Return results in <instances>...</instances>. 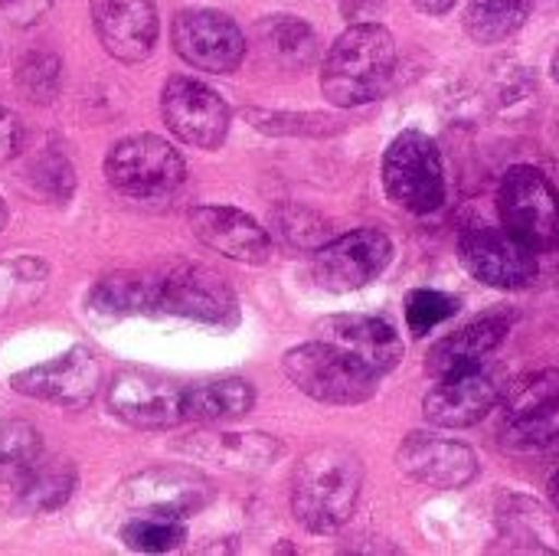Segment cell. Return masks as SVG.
Returning a JSON list of instances; mask_svg holds the SVG:
<instances>
[{
	"label": "cell",
	"mask_w": 559,
	"mask_h": 556,
	"mask_svg": "<svg viewBox=\"0 0 559 556\" xmlns=\"http://www.w3.org/2000/svg\"><path fill=\"white\" fill-rule=\"evenodd\" d=\"M360 456L347 446H318L298 462L292 478L295 521L311 534H334L350 521L360 501Z\"/></svg>",
	"instance_id": "6da1fadb"
},
{
	"label": "cell",
	"mask_w": 559,
	"mask_h": 556,
	"mask_svg": "<svg viewBox=\"0 0 559 556\" xmlns=\"http://www.w3.org/2000/svg\"><path fill=\"white\" fill-rule=\"evenodd\" d=\"M396 69L393 33L380 23H354L337 36L321 69V92L337 108L377 102Z\"/></svg>",
	"instance_id": "7a4b0ae2"
},
{
	"label": "cell",
	"mask_w": 559,
	"mask_h": 556,
	"mask_svg": "<svg viewBox=\"0 0 559 556\" xmlns=\"http://www.w3.org/2000/svg\"><path fill=\"white\" fill-rule=\"evenodd\" d=\"M285 377L311 400L328 406H357L377 393V374L350 360L328 341H311L292 347L282 360Z\"/></svg>",
	"instance_id": "3957f363"
},
{
	"label": "cell",
	"mask_w": 559,
	"mask_h": 556,
	"mask_svg": "<svg viewBox=\"0 0 559 556\" xmlns=\"http://www.w3.org/2000/svg\"><path fill=\"white\" fill-rule=\"evenodd\" d=\"M108 184L131 200H164L187 180L180 151L157 134H131L111 144L105 157Z\"/></svg>",
	"instance_id": "277c9868"
},
{
	"label": "cell",
	"mask_w": 559,
	"mask_h": 556,
	"mask_svg": "<svg viewBox=\"0 0 559 556\" xmlns=\"http://www.w3.org/2000/svg\"><path fill=\"white\" fill-rule=\"evenodd\" d=\"M498 213L504 229L534 252L559 249V190L540 167L518 164L504 174L498 187Z\"/></svg>",
	"instance_id": "5b68a950"
},
{
	"label": "cell",
	"mask_w": 559,
	"mask_h": 556,
	"mask_svg": "<svg viewBox=\"0 0 559 556\" xmlns=\"http://www.w3.org/2000/svg\"><path fill=\"white\" fill-rule=\"evenodd\" d=\"M386 197L409 213H436L445 203V167L439 144L423 131H403L393 138L383 157Z\"/></svg>",
	"instance_id": "8992f818"
},
{
	"label": "cell",
	"mask_w": 559,
	"mask_h": 556,
	"mask_svg": "<svg viewBox=\"0 0 559 556\" xmlns=\"http://www.w3.org/2000/svg\"><path fill=\"white\" fill-rule=\"evenodd\" d=\"M154 282H157V315H174L213 328H233L239 321L236 292L219 272L200 262H180L160 269L154 272Z\"/></svg>",
	"instance_id": "52a82bcc"
},
{
	"label": "cell",
	"mask_w": 559,
	"mask_h": 556,
	"mask_svg": "<svg viewBox=\"0 0 559 556\" xmlns=\"http://www.w3.org/2000/svg\"><path fill=\"white\" fill-rule=\"evenodd\" d=\"M393 262V239L383 229H354L314 249L311 275L324 292H357Z\"/></svg>",
	"instance_id": "ba28073f"
},
{
	"label": "cell",
	"mask_w": 559,
	"mask_h": 556,
	"mask_svg": "<svg viewBox=\"0 0 559 556\" xmlns=\"http://www.w3.org/2000/svg\"><path fill=\"white\" fill-rule=\"evenodd\" d=\"M160 115L167 128L190 147L213 151L229 134V105L200 79L174 75L160 92Z\"/></svg>",
	"instance_id": "9c48e42d"
},
{
	"label": "cell",
	"mask_w": 559,
	"mask_h": 556,
	"mask_svg": "<svg viewBox=\"0 0 559 556\" xmlns=\"http://www.w3.org/2000/svg\"><path fill=\"white\" fill-rule=\"evenodd\" d=\"M462 265L485 285L518 292L537 279V252L514 233L495 226H472L459 236Z\"/></svg>",
	"instance_id": "30bf717a"
},
{
	"label": "cell",
	"mask_w": 559,
	"mask_h": 556,
	"mask_svg": "<svg viewBox=\"0 0 559 556\" xmlns=\"http://www.w3.org/2000/svg\"><path fill=\"white\" fill-rule=\"evenodd\" d=\"M174 49L193 69H206L216 75L236 72L246 59V36L233 16L219 10H180L174 16Z\"/></svg>",
	"instance_id": "8fae6325"
},
{
	"label": "cell",
	"mask_w": 559,
	"mask_h": 556,
	"mask_svg": "<svg viewBox=\"0 0 559 556\" xmlns=\"http://www.w3.org/2000/svg\"><path fill=\"white\" fill-rule=\"evenodd\" d=\"M105 403L115 419L134 429H170L183 423V390L147 370H121L105 387Z\"/></svg>",
	"instance_id": "7c38bea8"
},
{
	"label": "cell",
	"mask_w": 559,
	"mask_h": 556,
	"mask_svg": "<svg viewBox=\"0 0 559 556\" xmlns=\"http://www.w3.org/2000/svg\"><path fill=\"white\" fill-rule=\"evenodd\" d=\"M10 387L23 397L56 403L66 410L88 406L102 390V367L88 347H72L46 364H36L10 380Z\"/></svg>",
	"instance_id": "4fadbf2b"
},
{
	"label": "cell",
	"mask_w": 559,
	"mask_h": 556,
	"mask_svg": "<svg viewBox=\"0 0 559 556\" xmlns=\"http://www.w3.org/2000/svg\"><path fill=\"white\" fill-rule=\"evenodd\" d=\"M213 501V485L183 465H164V469H147L124 485V505L154 514V518H170L183 521L203 511Z\"/></svg>",
	"instance_id": "5bb4252c"
},
{
	"label": "cell",
	"mask_w": 559,
	"mask_h": 556,
	"mask_svg": "<svg viewBox=\"0 0 559 556\" xmlns=\"http://www.w3.org/2000/svg\"><path fill=\"white\" fill-rule=\"evenodd\" d=\"M504 446L547 449L559 439V367L524 380L504 410Z\"/></svg>",
	"instance_id": "9a60e30c"
},
{
	"label": "cell",
	"mask_w": 559,
	"mask_h": 556,
	"mask_svg": "<svg viewBox=\"0 0 559 556\" xmlns=\"http://www.w3.org/2000/svg\"><path fill=\"white\" fill-rule=\"evenodd\" d=\"M190 229L206 249L242 265H265L272 256V236L265 226L236 206H193Z\"/></svg>",
	"instance_id": "2e32d148"
},
{
	"label": "cell",
	"mask_w": 559,
	"mask_h": 556,
	"mask_svg": "<svg viewBox=\"0 0 559 556\" xmlns=\"http://www.w3.org/2000/svg\"><path fill=\"white\" fill-rule=\"evenodd\" d=\"M318 334L377 377L390 374L403 360V341L396 328L373 315H331L318 321Z\"/></svg>",
	"instance_id": "e0dca14e"
},
{
	"label": "cell",
	"mask_w": 559,
	"mask_h": 556,
	"mask_svg": "<svg viewBox=\"0 0 559 556\" xmlns=\"http://www.w3.org/2000/svg\"><path fill=\"white\" fill-rule=\"evenodd\" d=\"M396 462L403 475L426 488H465L478 475V456L455 439H439L426 433L406 436V442L396 452Z\"/></svg>",
	"instance_id": "ac0fdd59"
},
{
	"label": "cell",
	"mask_w": 559,
	"mask_h": 556,
	"mask_svg": "<svg viewBox=\"0 0 559 556\" xmlns=\"http://www.w3.org/2000/svg\"><path fill=\"white\" fill-rule=\"evenodd\" d=\"M501 400V383L495 374H488L485 367L449 377V380H436V387L426 393L423 400V413L432 426L442 429H468L475 423H481Z\"/></svg>",
	"instance_id": "d6986e66"
},
{
	"label": "cell",
	"mask_w": 559,
	"mask_h": 556,
	"mask_svg": "<svg viewBox=\"0 0 559 556\" xmlns=\"http://www.w3.org/2000/svg\"><path fill=\"white\" fill-rule=\"evenodd\" d=\"M92 26L118 62H141L157 43L154 0H92Z\"/></svg>",
	"instance_id": "ffe728a7"
},
{
	"label": "cell",
	"mask_w": 559,
	"mask_h": 556,
	"mask_svg": "<svg viewBox=\"0 0 559 556\" xmlns=\"http://www.w3.org/2000/svg\"><path fill=\"white\" fill-rule=\"evenodd\" d=\"M508 331H511V321L504 315H488V318L468 321L465 328L452 331L429 351L426 374L432 380H449V377L485 367V360L504 344Z\"/></svg>",
	"instance_id": "44dd1931"
},
{
	"label": "cell",
	"mask_w": 559,
	"mask_h": 556,
	"mask_svg": "<svg viewBox=\"0 0 559 556\" xmlns=\"http://www.w3.org/2000/svg\"><path fill=\"white\" fill-rule=\"evenodd\" d=\"M174 449L229 472H265L285 452V446L265 433H197L174 442Z\"/></svg>",
	"instance_id": "7402d4cb"
},
{
	"label": "cell",
	"mask_w": 559,
	"mask_h": 556,
	"mask_svg": "<svg viewBox=\"0 0 559 556\" xmlns=\"http://www.w3.org/2000/svg\"><path fill=\"white\" fill-rule=\"evenodd\" d=\"M88 308L98 318H131L157 315V282L154 272H115L95 282Z\"/></svg>",
	"instance_id": "603a6c76"
},
{
	"label": "cell",
	"mask_w": 559,
	"mask_h": 556,
	"mask_svg": "<svg viewBox=\"0 0 559 556\" xmlns=\"http://www.w3.org/2000/svg\"><path fill=\"white\" fill-rule=\"evenodd\" d=\"M252 403H255V390L239 377L197 383V387L183 390V423L239 419L252 410Z\"/></svg>",
	"instance_id": "cb8c5ba5"
},
{
	"label": "cell",
	"mask_w": 559,
	"mask_h": 556,
	"mask_svg": "<svg viewBox=\"0 0 559 556\" xmlns=\"http://www.w3.org/2000/svg\"><path fill=\"white\" fill-rule=\"evenodd\" d=\"M255 39H259V49L285 66V69H305L314 52H318V39H314V29L298 20V16H269L255 26Z\"/></svg>",
	"instance_id": "d4e9b609"
},
{
	"label": "cell",
	"mask_w": 559,
	"mask_h": 556,
	"mask_svg": "<svg viewBox=\"0 0 559 556\" xmlns=\"http://www.w3.org/2000/svg\"><path fill=\"white\" fill-rule=\"evenodd\" d=\"M49 285V265L36 256L0 259V321L39 301Z\"/></svg>",
	"instance_id": "484cf974"
},
{
	"label": "cell",
	"mask_w": 559,
	"mask_h": 556,
	"mask_svg": "<svg viewBox=\"0 0 559 556\" xmlns=\"http://www.w3.org/2000/svg\"><path fill=\"white\" fill-rule=\"evenodd\" d=\"M79 475L69 462H52V465H36L23 482H20V511L26 514H49L62 508L75 495Z\"/></svg>",
	"instance_id": "4316f807"
},
{
	"label": "cell",
	"mask_w": 559,
	"mask_h": 556,
	"mask_svg": "<svg viewBox=\"0 0 559 556\" xmlns=\"http://www.w3.org/2000/svg\"><path fill=\"white\" fill-rule=\"evenodd\" d=\"M534 10V0H472L465 13V29L475 43H501L514 36Z\"/></svg>",
	"instance_id": "83f0119b"
},
{
	"label": "cell",
	"mask_w": 559,
	"mask_h": 556,
	"mask_svg": "<svg viewBox=\"0 0 559 556\" xmlns=\"http://www.w3.org/2000/svg\"><path fill=\"white\" fill-rule=\"evenodd\" d=\"M43 459V436L33 423H0V478L23 482Z\"/></svg>",
	"instance_id": "f1b7e54d"
},
{
	"label": "cell",
	"mask_w": 559,
	"mask_h": 556,
	"mask_svg": "<svg viewBox=\"0 0 559 556\" xmlns=\"http://www.w3.org/2000/svg\"><path fill=\"white\" fill-rule=\"evenodd\" d=\"M121 541L138 554H170V551L183 547L187 531H183L180 521L141 514V518H134V521H128L121 528Z\"/></svg>",
	"instance_id": "f546056e"
},
{
	"label": "cell",
	"mask_w": 559,
	"mask_h": 556,
	"mask_svg": "<svg viewBox=\"0 0 559 556\" xmlns=\"http://www.w3.org/2000/svg\"><path fill=\"white\" fill-rule=\"evenodd\" d=\"M459 298L449 292H436V288H416L406 298V324L413 331V338H426L429 331H436L439 324H445L449 318L459 315Z\"/></svg>",
	"instance_id": "4dcf8cb0"
},
{
	"label": "cell",
	"mask_w": 559,
	"mask_h": 556,
	"mask_svg": "<svg viewBox=\"0 0 559 556\" xmlns=\"http://www.w3.org/2000/svg\"><path fill=\"white\" fill-rule=\"evenodd\" d=\"M16 85L33 105H49L59 95V59L52 52H26L16 62Z\"/></svg>",
	"instance_id": "1f68e13d"
},
{
	"label": "cell",
	"mask_w": 559,
	"mask_h": 556,
	"mask_svg": "<svg viewBox=\"0 0 559 556\" xmlns=\"http://www.w3.org/2000/svg\"><path fill=\"white\" fill-rule=\"evenodd\" d=\"M272 223H275L278 239L292 249H311L314 252L318 246L328 242V223L305 206H278Z\"/></svg>",
	"instance_id": "d6a6232c"
},
{
	"label": "cell",
	"mask_w": 559,
	"mask_h": 556,
	"mask_svg": "<svg viewBox=\"0 0 559 556\" xmlns=\"http://www.w3.org/2000/svg\"><path fill=\"white\" fill-rule=\"evenodd\" d=\"M504 505H508V511H501V528H504V534L514 537V541H524V551H547V544H540V541H554V531H550V524H547L544 508L534 505V501H527V498H521L524 514L514 511L511 498H504Z\"/></svg>",
	"instance_id": "836d02e7"
},
{
	"label": "cell",
	"mask_w": 559,
	"mask_h": 556,
	"mask_svg": "<svg viewBox=\"0 0 559 556\" xmlns=\"http://www.w3.org/2000/svg\"><path fill=\"white\" fill-rule=\"evenodd\" d=\"M26 180L43 193V197H52V200H66L75 187V174H72V164L59 154V151H43L29 161V174Z\"/></svg>",
	"instance_id": "e575fe53"
},
{
	"label": "cell",
	"mask_w": 559,
	"mask_h": 556,
	"mask_svg": "<svg viewBox=\"0 0 559 556\" xmlns=\"http://www.w3.org/2000/svg\"><path fill=\"white\" fill-rule=\"evenodd\" d=\"M52 0H0V13L13 26H33L49 13Z\"/></svg>",
	"instance_id": "d590c367"
},
{
	"label": "cell",
	"mask_w": 559,
	"mask_h": 556,
	"mask_svg": "<svg viewBox=\"0 0 559 556\" xmlns=\"http://www.w3.org/2000/svg\"><path fill=\"white\" fill-rule=\"evenodd\" d=\"M20 154V125L10 108L0 105V164Z\"/></svg>",
	"instance_id": "8d00e7d4"
},
{
	"label": "cell",
	"mask_w": 559,
	"mask_h": 556,
	"mask_svg": "<svg viewBox=\"0 0 559 556\" xmlns=\"http://www.w3.org/2000/svg\"><path fill=\"white\" fill-rule=\"evenodd\" d=\"M423 13H432V16H439V13H445V10H452L455 7V0H413Z\"/></svg>",
	"instance_id": "74e56055"
},
{
	"label": "cell",
	"mask_w": 559,
	"mask_h": 556,
	"mask_svg": "<svg viewBox=\"0 0 559 556\" xmlns=\"http://www.w3.org/2000/svg\"><path fill=\"white\" fill-rule=\"evenodd\" d=\"M550 498H554V505H557L559 511V469L554 472V478H550Z\"/></svg>",
	"instance_id": "f35d334b"
},
{
	"label": "cell",
	"mask_w": 559,
	"mask_h": 556,
	"mask_svg": "<svg viewBox=\"0 0 559 556\" xmlns=\"http://www.w3.org/2000/svg\"><path fill=\"white\" fill-rule=\"evenodd\" d=\"M7 226V203H3V197H0V229Z\"/></svg>",
	"instance_id": "ab89813d"
},
{
	"label": "cell",
	"mask_w": 559,
	"mask_h": 556,
	"mask_svg": "<svg viewBox=\"0 0 559 556\" xmlns=\"http://www.w3.org/2000/svg\"><path fill=\"white\" fill-rule=\"evenodd\" d=\"M554 79L559 82V49H557V56H554Z\"/></svg>",
	"instance_id": "60d3db41"
}]
</instances>
